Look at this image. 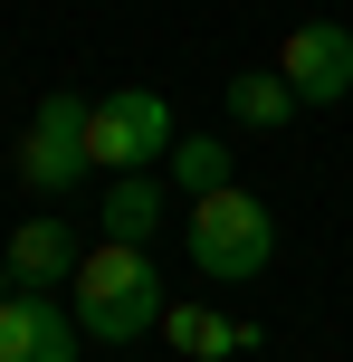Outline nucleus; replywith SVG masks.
I'll use <instances>...</instances> for the list:
<instances>
[{"mask_svg": "<svg viewBox=\"0 0 353 362\" xmlns=\"http://www.w3.org/2000/svg\"><path fill=\"white\" fill-rule=\"evenodd\" d=\"M96 153H86V105L76 95H48V105L29 115V134H19V153H10V172L29 181L38 200H57V191H76V172H86Z\"/></svg>", "mask_w": 353, "mask_h": 362, "instance_id": "nucleus-4", "label": "nucleus"}, {"mask_svg": "<svg viewBox=\"0 0 353 362\" xmlns=\"http://www.w3.org/2000/svg\"><path fill=\"white\" fill-rule=\"evenodd\" d=\"M96 219H105L115 248H153V229H163V191H153L144 172H115V191L96 200Z\"/></svg>", "mask_w": 353, "mask_h": 362, "instance_id": "nucleus-10", "label": "nucleus"}, {"mask_svg": "<svg viewBox=\"0 0 353 362\" xmlns=\"http://www.w3.org/2000/svg\"><path fill=\"white\" fill-rule=\"evenodd\" d=\"M163 325V276H153V248H86L76 267V334L96 344H134V334Z\"/></svg>", "mask_w": 353, "mask_h": 362, "instance_id": "nucleus-1", "label": "nucleus"}, {"mask_svg": "<svg viewBox=\"0 0 353 362\" xmlns=\"http://www.w3.org/2000/svg\"><path fill=\"white\" fill-rule=\"evenodd\" d=\"M0 296H19V276H10V267H0Z\"/></svg>", "mask_w": 353, "mask_h": 362, "instance_id": "nucleus-12", "label": "nucleus"}, {"mask_svg": "<svg viewBox=\"0 0 353 362\" xmlns=\"http://www.w3.org/2000/svg\"><path fill=\"white\" fill-rule=\"evenodd\" d=\"M0 362H76V315L38 286L0 296Z\"/></svg>", "mask_w": 353, "mask_h": 362, "instance_id": "nucleus-6", "label": "nucleus"}, {"mask_svg": "<svg viewBox=\"0 0 353 362\" xmlns=\"http://www.w3.org/2000/svg\"><path fill=\"white\" fill-rule=\"evenodd\" d=\"M163 344L191 362H229V353H258V325H239L220 305H163Z\"/></svg>", "mask_w": 353, "mask_h": 362, "instance_id": "nucleus-8", "label": "nucleus"}, {"mask_svg": "<svg viewBox=\"0 0 353 362\" xmlns=\"http://www.w3.org/2000/svg\"><path fill=\"white\" fill-rule=\"evenodd\" d=\"M86 153H96V172H144V163H163V153H172V105H163L153 86L96 95V105H86Z\"/></svg>", "mask_w": 353, "mask_h": 362, "instance_id": "nucleus-3", "label": "nucleus"}, {"mask_svg": "<svg viewBox=\"0 0 353 362\" xmlns=\"http://www.w3.org/2000/svg\"><path fill=\"white\" fill-rule=\"evenodd\" d=\"M172 181H182L191 200L229 191V144H220V134H191V144H172Z\"/></svg>", "mask_w": 353, "mask_h": 362, "instance_id": "nucleus-11", "label": "nucleus"}, {"mask_svg": "<svg viewBox=\"0 0 353 362\" xmlns=\"http://www.w3.org/2000/svg\"><path fill=\"white\" fill-rule=\"evenodd\" d=\"M0 267L19 276V286H76V267H86V248H76V229L67 219H19L10 229V248H0Z\"/></svg>", "mask_w": 353, "mask_h": 362, "instance_id": "nucleus-7", "label": "nucleus"}, {"mask_svg": "<svg viewBox=\"0 0 353 362\" xmlns=\"http://www.w3.org/2000/svg\"><path fill=\"white\" fill-rule=\"evenodd\" d=\"M277 76L296 86V105H344L353 95V29H335V19L287 29L277 38Z\"/></svg>", "mask_w": 353, "mask_h": 362, "instance_id": "nucleus-5", "label": "nucleus"}, {"mask_svg": "<svg viewBox=\"0 0 353 362\" xmlns=\"http://www.w3.org/2000/svg\"><path fill=\"white\" fill-rule=\"evenodd\" d=\"M229 124L287 134V124H296V86H287L277 67H239V76H229Z\"/></svg>", "mask_w": 353, "mask_h": 362, "instance_id": "nucleus-9", "label": "nucleus"}, {"mask_svg": "<svg viewBox=\"0 0 353 362\" xmlns=\"http://www.w3.org/2000/svg\"><path fill=\"white\" fill-rule=\"evenodd\" d=\"M267 257H277V219H267L239 181L210 191V200H191V267H201L210 286H239V276H258Z\"/></svg>", "mask_w": 353, "mask_h": 362, "instance_id": "nucleus-2", "label": "nucleus"}]
</instances>
